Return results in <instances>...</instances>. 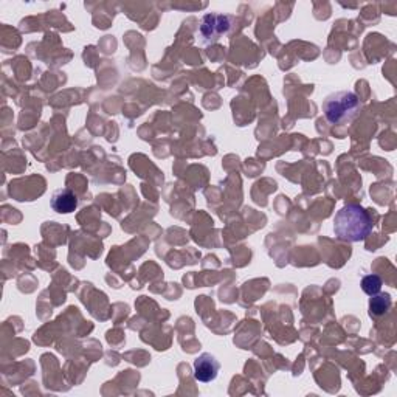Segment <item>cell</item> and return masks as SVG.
Segmentation results:
<instances>
[{
    "label": "cell",
    "instance_id": "1",
    "mask_svg": "<svg viewBox=\"0 0 397 397\" xmlns=\"http://www.w3.org/2000/svg\"><path fill=\"white\" fill-rule=\"evenodd\" d=\"M333 232L341 241L360 242L372 232V219L363 206L348 203L333 218Z\"/></svg>",
    "mask_w": 397,
    "mask_h": 397
},
{
    "label": "cell",
    "instance_id": "2",
    "mask_svg": "<svg viewBox=\"0 0 397 397\" xmlns=\"http://www.w3.org/2000/svg\"><path fill=\"white\" fill-rule=\"evenodd\" d=\"M360 100L354 92L341 90L331 93L323 102V112L332 124L351 122L360 112Z\"/></svg>",
    "mask_w": 397,
    "mask_h": 397
},
{
    "label": "cell",
    "instance_id": "3",
    "mask_svg": "<svg viewBox=\"0 0 397 397\" xmlns=\"http://www.w3.org/2000/svg\"><path fill=\"white\" fill-rule=\"evenodd\" d=\"M233 18L224 14H208L202 19L201 30L198 35L203 44H213L220 39L222 35H227L228 30L232 28Z\"/></svg>",
    "mask_w": 397,
    "mask_h": 397
},
{
    "label": "cell",
    "instance_id": "4",
    "mask_svg": "<svg viewBox=\"0 0 397 397\" xmlns=\"http://www.w3.org/2000/svg\"><path fill=\"white\" fill-rule=\"evenodd\" d=\"M220 369V363L216 360V357L203 352L194 360V377L202 384H210L218 377Z\"/></svg>",
    "mask_w": 397,
    "mask_h": 397
},
{
    "label": "cell",
    "instance_id": "5",
    "mask_svg": "<svg viewBox=\"0 0 397 397\" xmlns=\"http://www.w3.org/2000/svg\"><path fill=\"white\" fill-rule=\"evenodd\" d=\"M78 197L69 188H61L52 196V208L59 214H70L76 210Z\"/></svg>",
    "mask_w": 397,
    "mask_h": 397
},
{
    "label": "cell",
    "instance_id": "6",
    "mask_svg": "<svg viewBox=\"0 0 397 397\" xmlns=\"http://www.w3.org/2000/svg\"><path fill=\"white\" fill-rule=\"evenodd\" d=\"M391 307V297L388 293H377L369 300V315L371 316H382Z\"/></svg>",
    "mask_w": 397,
    "mask_h": 397
},
{
    "label": "cell",
    "instance_id": "7",
    "mask_svg": "<svg viewBox=\"0 0 397 397\" xmlns=\"http://www.w3.org/2000/svg\"><path fill=\"white\" fill-rule=\"evenodd\" d=\"M382 278L379 275H367L362 280V290L369 297H374L382 290Z\"/></svg>",
    "mask_w": 397,
    "mask_h": 397
}]
</instances>
